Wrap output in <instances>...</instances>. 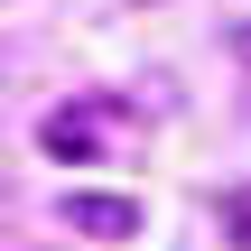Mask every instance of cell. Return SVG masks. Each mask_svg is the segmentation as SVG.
I'll list each match as a JSON object with an SVG mask.
<instances>
[{
    "instance_id": "6da1fadb",
    "label": "cell",
    "mask_w": 251,
    "mask_h": 251,
    "mask_svg": "<svg viewBox=\"0 0 251 251\" xmlns=\"http://www.w3.org/2000/svg\"><path fill=\"white\" fill-rule=\"evenodd\" d=\"M56 214H65L75 233H93V242H130V233H140V205H130V196H102V186H84V196H65Z\"/></svg>"
},
{
    "instance_id": "7a4b0ae2",
    "label": "cell",
    "mask_w": 251,
    "mask_h": 251,
    "mask_svg": "<svg viewBox=\"0 0 251 251\" xmlns=\"http://www.w3.org/2000/svg\"><path fill=\"white\" fill-rule=\"evenodd\" d=\"M37 149H47V158H65V168H84V158L102 149V112H93V102H65V112H47Z\"/></svg>"
},
{
    "instance_id": "3957f363",
    "label": "cell",
    "mask_w": 251,
    "mask_h": 251,
    "mask_svg": "<svg viewBox=\"0 0 251 251\" xmlns=\"http://www.w3.org/2000/svg\"><path fill=\"white\" fill-rule=\"evenodd\" d=\"M224 233H233V251H251V186L224 196Z\"/></svg>"
},
{
    "instance_id": "277c9868",
    "label": "cell",
    "mask_w": 251,
    "mask_h": 251,
    "mask_svg": "<svg viewBox=\"0 0 251 251\" xmlns=\"http://www.w3.org/2000/svg\"><path fill=\"white\" fill-rule=\"evenodd\" d=\"M233 56H242V65H251V19H233Z\"/></svg>"
}]
</instances>
